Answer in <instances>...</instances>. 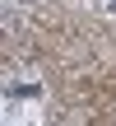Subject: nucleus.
<instances>
[{"label": "nucleus", "mask_w": 116, "mask_h": 126, "mask_svg": "<svg viewBox=\"0 0 116 126\" xmlns=\"http://www.w3.org/2000/svg\"><path fill=\"white\" fill-rule=\"evenodd\" d=\"M107 9H112V14H116V0H107Z\"/></svg>", "instance_id": "2"}, {"label": "nucleus", "mask_w": 116, "mask_h": 126, "mask_svg": "<svg viewBox=\"0 0 116 126\" xmlns=\"http://www.w3.org/2000/svg\"><path fill=\"white\" fill-rule=\"evenodd\" d=\"M9 94H14V98H33V94H37V84H14Z\"/></svg>", "instance_id": "1"}]
</instances>
